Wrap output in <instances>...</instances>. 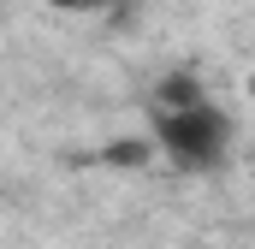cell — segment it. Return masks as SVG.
I'll use <instances>...</instances> for the list:
<instances>
[{"mask_svg":"<svg viewBox=\"0 0 255 249\" xmlns=\"http://www.w3.org/2000/svg\"><path fill=\"white\" fill-rule=\"evenodd\" d=\"M250 95H255V71H250Z\"/></svg>","mask_w":255,"mask_h":249,"instance_id":"cell-4","label":"cell"},{"mask_svg":"<svg viewBox=\"0 0 255 249\" xmlns=\"http://www.w3.org/2000/svg\"><path fill=\"white\" fill-rule=\"evenodd\" d=\"M202 95H208V89L196 83V71H166V77L154 83V107H190Z\"/></svg>","mask_w":255,"mask_h":249,"instance_id":"cell-2","label":"cell"},{"mask_svg":"<svg viewBox=\"0 0 255 249\" xmlns=\"http://www.w3.org/2000/svg\"><path fill=\"white\" fill-rule=\"evenodd\" d=\"M54 12H95V6H107V0H48Z\"/></svg>","mask_w":255,"mask_h":249,"instance_id":"cell-3","label":"cell"},{"mask_svg":"<svg viewBox=\"0 0 255 249\" xmlns=\"http://www.w3.org/2000/svg\"><path fill=\"white\" fill-rule=\"evenodd\" d=\"M148 142L166 166L190 172V178H220L238 154V119L202 95L190 107H154V124H148Z\"/></svg>","mask_w":255,"mask_h":249,"instance_id":"cell-1","label":"cell"}]
</instances>
